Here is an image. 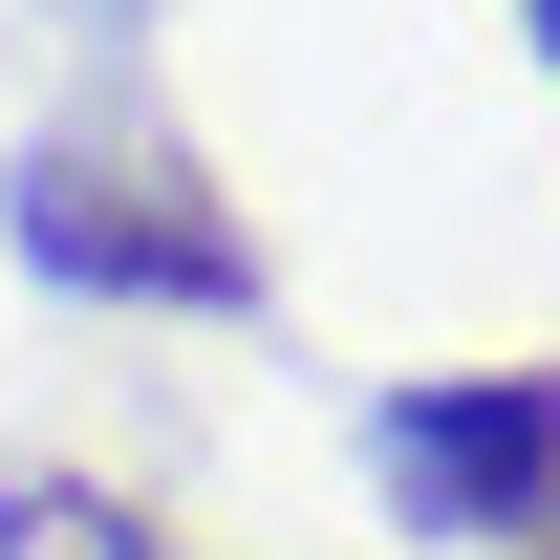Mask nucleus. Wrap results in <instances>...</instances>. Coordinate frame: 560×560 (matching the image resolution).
<instances>
[{
    "mask_svg": "<svg viewBox=\"0 0 560 560\" xmlns=\"http://www.w3.org/2000/svg\"><path fill=\"white\" fill-rule=\"evenodd\" d=\"M0 259L44 302H108V324H259L280 302L259 215L215 195L173 130H130V108H66V130L0 151Z\"/></svg>",
    "mask_w": 560,
    "mask_h": 560,
    "instance_id": "obj_1",
    "label": "nucleus"
},
{
    "mask_svg": "<svg viewBox=\"0 0 560 560\" xmlns=\"http://www.w3.org/2000/svg\"><path fill=\"white\" fill-rule=\"evenodd\" d=\"M366 495H388V539L517 560L560 517V366H410L366 410Z\"/></svg>",
    "mask_w": 560,
    "mask_h": 560,
    "instance_id": "obj_2",
    "label": "nucleus"
},
{
    "mask_svg": "<svg viewBox=\"0 0 560 560\" xmlns=\"http://www.w3.org/2000/svg\"><path fill=\"white\" fill-rule=\"evenodd\" d=\"M0 560H173L108 475H0Z\"/></svg>",
    "mask_w": 560,
    "mask_h": 560,
    "instance_id": "obj_3",
    "label": "nucleus"
},
{
    "mask_svg": "<svg viewBox=\"0 0 560 560\" xmlns=\"http://www.w3.org/2000/svg\"><path fill=\"white\" fill-rule=\"evenodd\" d=\"M517 44H539V66H560V0H517Z\"/></svg>",
    "mask_w": 560,
    "mask_h": 560,
    "instance_id": "obj_4",
    "label": "nucleus"
},
{
    "mask_svg": "<svg viewBox=\"0 0 560 560\" xmlns=\"http://www.w3.org/2000/svg\"><path fill=\"white\" fill-rule=\"evenodd\" d=\"M517 560H560V517H539V539H517Z\"/></svg>",
    "mask_w": 560,
    "mask_h": 560,
    "instance_id": "obj_5",
    "label": "nucleus"
}]
</instances>
